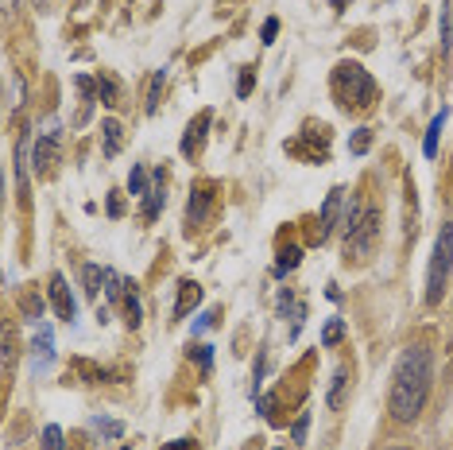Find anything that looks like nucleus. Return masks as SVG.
Instances as JSON below:
<instances>
[{"instance_id":"f3484780","label":"nucleus","mask_w":453,"mask_h":450,"mask_svg":"<svg viewBox=\"0 0 453 450\" xmlns=\"http://www.w3.org/2000/svg\"><path fill=\"white\" fill-rule=\"evenodd\" d=\"M43 450H63V431L58 427H47L43 431Z\"/></svg>"},{"instance_id":"ddd939ff","label":"nucleus","mask_w":453,"mask_h":450,"mask_svg":"<svg viewBox=\"0 0 453 450\" xmlns=\"http://www.w3.org/2000/svg\"><path fill=\"white\" fill-rule=\"evenodd\" d=\"M125 314L132 326H140V303H136V283H125Z\"/></svg>"},{"instance_id":"4468645a","label":"nucleus","mask_w":453,"mask_h":450,"mask_svg":"<svg viewBox=\"0 0 453 450\" xmlns=\"http://www.w3.org/2000/svg\"><path fill=\"white\" fill-rule=\"evenodd\" d=\"M342 198H345V190H342V187H337V190L326 198V206H322V221H326V225H334L337 210H342Z\"/></svg>"},{"instance_id":"bb28decb","label":"nucleus","mask_w":453,"mask_h":450,"mask_svg":"<svg viewBox=\"0 0 453 450\" xmlns=\"http://www.w3.org/2000/svg\"><path fill=\"white\" fill-rule=\"evenodd\" d=\"M0 206H4V179H0Z\"/></svg>"},{"instance_id":"1a4fd4ad","label":"nucleus","mask_w":453,"mask_h":450,"mask_svg":"<svg viewBox=\"0 0 453 450\" xmlns=\"http://www.w3.org/2000/svg\"><path fill=\"white\" fill-rule=\"evenodd\" d=\"M345 392H349V369H337L334 373V384H329V396H326L329 412H337V407L345 404Z\"/></svg>"},{"instance_id":"dca6fc26","label":"nucleus","mask_w":453,"mask_h":450,"mask_svg":"<svg viewBox=\"0 0 453 450\" xmlns=\"http://www.w3.org/2000/svg\"><path fill=\"white\" fill-rule=\"evenodd\" d=\"M368 144H372V132H368V128H360V132H353V140H349V148H353V151H357V156H360V151H368Z\"/></svg>"},{"instance_id":"f03ea898","label":"nucleus","mask_w":453,"mask_h":450,"mask_svg":"<svg viewBox=\"0 0 453 450\" xmlns=\"http://www.w3.org/2000/svg\"><path fill=\"white\" fill-rule=\"evenodd\" d=\"M329 89H334V97L342 101V109H349V112H360V109H368L376 101L372 74H368L365 66H357V63H342V66H337L334 78H329Z\"/></svg>"},{"instance_id":"39448f33","label":"nucleus","mask_w":453,"mask_h":450,"mask_svg":"<svg viewBox=\"0 0 453 450\" xmlns=\"http://www.w3.org/2000/svg\"><path fill=\"white\" fill-rule=\"evenodd\" d=\"M50 303H55V314L58 319H74V295H70L66 288V280L63 275H50Z\"/></svg>"},{"instance_id":"4be33fe9","label":"nucleus","mask_w":453,"mask_h":450,"mask_svg":"<svg viewBox=\"0 0 453 450\" xmlns=\"http://www.w3.org/2000/svg\"><path fill=\"white\" fill-rule=\"evenodd\" d=\"M39 311H43L39 299H35V295H27V299H24V314H27V319H39Z\"/></svg>"},{"instance_id":"9d476101","label":"nucleus","mask_w":453,"mask_h":450,"mask_svg":"<svg viewBox=\"0 0 453 450\" xmlns=\"http://www.w3.org/2000/svg\"><path fill=\"white\" fill-rule=\"evenodd\" d=\"M441 125H446V109H441L438 117L430 120V128H426V140H422V156H426V159H434V156H438V136H441Z\"/></svg>"},{"instance_id":"2eb2a0df","label":"nucleus","mask_w":453,"mask_h":450,"mask_svg":"<svg viewBox=\"0 0 453 450\" xmlns=\"http://www.w3.org/2000/svg\"><path fill=\"white\" fill-rule=\"evenodd\" d=\"M35 353H39V357H55V338H50L47 330L35 334Z\"/></svg>"},{"instance_id":"5701e85b","label":"nucleus","mask_w":453,"mask_h":450,"mask_svg":"<svg viewBox=\"0 0 453 450\" xmlns=\"http://www.w3.org/2000/svg\"><path fill=\"white\" fill-rule=\"evenodd\" d=\"M275 32H280V19H267L264 32H260V35H264V43H272V35H275Z\"/></svg>"},{"instance_id":"6e6552de","label":"nucleus","mask_w":453,"mask_h":450,"mask_svg":"<svg viewBox=\"0 0 453 450\" xmlns=\"http://www.w3.org/2000/svg\"><path fill=\"white\" fill-rule=\"evenodd\" d=\"M205 128H210V112H198L187 128V140H182V156H194V151H198V140L205 136Z\"/></svg>"},{"instance_id":"412c9836","label":"nucleus","mask_w":453,"mask_h":450,"mask_svg":"<svg viewBox=\"0 0 453 450\" xmlns=\"http://www.w3.org/2000/svg\"><path fill=\"white\" fill-rule=\"evenodd\" d=\"M101 94H105V105H117V86L109 78H101Z\"/></svg>"},{"instance_id":"cd10ccee","label":"nucleus","mask_w":453,"mask_h":450,"mask_svg":"<svg viewBox=\"0 0 453 450\" xmlns=\"http://www.w3.org/2000/svg\"><path fill=\"white\" fill-rule=\"evenodd\" d=\"M391 450H403V446H391Z\"/></svg>"},{"instance_id":"20e7f679","label":"nucleus","mask_w":453,"mask_h":450,"mask_svg":"<svg viewBox=\"0 0 453 450\" xmlns=\"http://www.w3.org/2000/svg\"><path fill=\"white\" fill-rule=\"evenodd\" d=\"M376 241H380V210L368 206L365 213H353L345 225V257L349 260H368L376 252Z\"/></svg>"},{"instance_id":"423d86ee","label":"nucleus","mask_w":453,"mask_h":450,"mask_svg":"<svg viewBox=\"0 0 453 450\" xmlns=\"http://www.w3.org/2000/svg\"><path fill=\"white\" fill-rule=\"evenodd\" d=\"M55 159H58V136L50 132V136H43V140H39V148H35V159H32L35 175H50Z\"/></svg>"},{"instance_id":"f8f14e48","label":"nucleus","mask_w":453,"mask_h":450,"mask_svg":"<svg viewBox=\"0 0 453 450\" xmlns=\"http://www.w3.org/2000/svg\"><path fill=\"white\" fill-rule=\"evenodd\" d=\"M78 89H81V109H78V117L89 120V109H94V78H78Z\"/></svg>"},{"instance_id":"aec40b11","label":"nucleus","mask_w":453,"mask_h":450,"mask_svg":"<svg viewBox=\"0 0 453 450\" xmlns=\"http://www.w3.org/2000/svg\"><path fill=\"white\" fill-rule=\"evenodd\" d=\"M337 338H342V322H337V319H334V322H329V326H326L322 342H326V345H334V342H337Z\"/></svg>"},{"instance_id":"0eeeda50","label":"nucleus","mask_w":453,"mask_h":450,"mask_svg":"<svg viewBox=\"0 0 453 450\" xmlns=\"http://www.w3.org/2000/svg\"><path fill=\"white\" fill-rule=\"evenodd\" d=\"M198 299H202V288L194 280H182L179 283V303H174V319H187V314L198 306Z\"/></svg>"},{"instance_id":"9b49d317","label":"nucleus","mask_w":453,"mask_h":450,"mask_svg":"<svg viewBox=\"0 0 453 450\" xmlns=\"http://www.w3.org/2000/svg\"><path fill=\"white\" fill-rule=\"evenodd\" d=\"M101 132H105V144H101V148H105V156L112 159L120 148H125V128H120L117 120H105V128H101Z\"/></svg>"},{"instance_id":"393cba45","label":"nucleus","mask_w":453,"mask_h":450,"mask_svg":"<svg viewBox=\"0 0 453 450\" xmlns=\"http://www.w3.org/2000/svg\"><path fill=\"white\" fill-rule=\"evenodd\" d=\"M252 89V70H244V78H241V94H249Z\"/></svg>"},{"instance_id":"a878e982","label":"nucleus","mask_w":453,"mask_h":450,"mask_svg":"<svg viewBox=\"0 0 453 450\" xmlns=\"http://www.w3.org/2000/svg\"><path fill=\"white\" fill-rule=\"evenodd\" d=\"M171 450H190V438H182V443H179V446H171Z\"/></svg>"},{"instance_id":"b1692460","label":"nucleus","mask_w":453,"mask_h":450,"mask_svg":"<svg viewBox=\"0 0 453 450\" xmlns=\"http://www.w3.org/2000/svg\"><path fill=\"white\" fill-rule=\"evenodd\" d=\"M194 357H198V361L205 365V369H210V361H213V353H210V345H205V350H202V345H198V350H194Z\"/></svg>"},{"instance_id":"7ed1b4c3","label":"nucleus","mask_w":453,"mask_h":450,"mask_svg":"<svg viewBox=\"0 0 453 450\" xmlns=\"http://www.w3.org/2000/svg\"><path fill=\"white\" fill-rule=\"evenodd\" d=\"M449 275H453V221H446L438 229L434 252H430V272H426V303L430 306H438L446 299Z\"/></svg>"},{"instance_id":"f257e3e1","label":"nucleus","mask_w":453,"mask_h":450,"mask_svg":"<svg viewBox=\"0 0 453 450\" xmlns=\"http://www.w3.org/2000/svg\"><path fill=\"white\" fill-rule=\"evenodd\" d=\"M430 376H434V361H430L426 345H407L399 353L395 369H391V415L399 423H415L426 407L430 396Z\"/></svg>"},{"instance_id":"6ab92c4d","label":"nucleus","mask_w":453,"mask_h":450,"mask_svg":"<svg viewBox=\"0 0 453 450\" xmlns=\"http://www.w3.org/2000/svg\"><path fill=\"white\" fill-rule=\"evenodd\" d=\"M143 182H148V175H143V167H136V171H132V179H128V190H132V194H140V190H143Z\"/></svg>"},{"instance_id":"a211bd4d","label":"nucleus","mask_w":453,"mask_h":450,"mask_svg":"<svg viewBox=\"0 0 453 450\" xmlns=\"http://www.w3.org/2000/svg\"><path fill=\"white\" fill-rule=\"evenodd\" d=\"M303 260V252L298 249H283V260H280V272H287V268H295V264Z\"/></svg>"}]
</instances>
